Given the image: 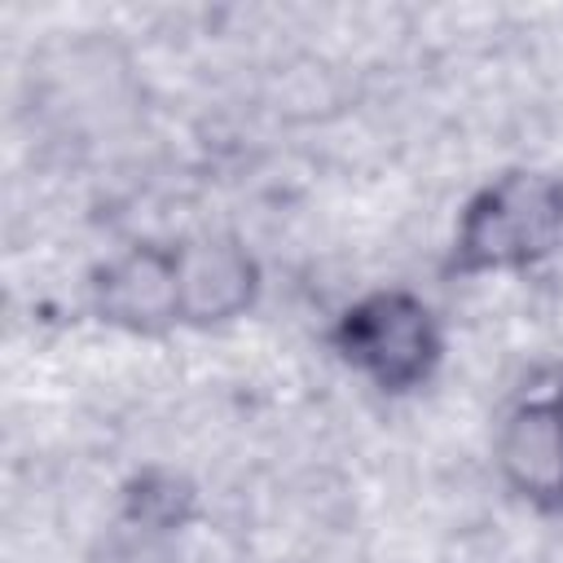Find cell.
<instances>
[{"mask_svg":"<svg viewBox=\"0 0 563 563\" xmlns=\"http://www.w3.org/2000/svg\"><path fill=\"white\" fill-rule=\"evenodd\" d=\"M563 238V180L541 172H506L484 185L453 238L457 273H497L523 268L550 255Z\"/></svg>","mask_w":563,"mask_h":563,"instance_id":"obj_1","label":"cell"},{"mask_svg":"<svg viewBox=\"0 0 563 563\" xmlns=\"http://www.w3.org/2000/svg\"><path fill=\"white\" fill-rule=\"evenodd\" d=\"M339 356L383 391L418 387L440 361V330L422 299L405 290H374L334 325Z\"/></svg>","mask_w":563,"mask_h":563,"instance_id":"obj_2","label":"cell"},{"mask_svg":"<svg viewBox=\"0 0 563 563\" xmlns=\"http://www.w3.org/2000/svg\"><path fill=\"white\" fill-rule=\"evenodd\" d=\"M92 308L101 321L154 334L180 321L176 246H132L92 273Z\"/></svg>","mask_w":563,"mask_h":563,"instance_id":"obj_3","label":"cell"},{"mask_svg":"<svg viewBox=\"0 0 563 563\" xmlns=\"http://www.w3.org/2000/svg\"><path fill=\"white\" fill-rule=\"evenodd\" d=\"M180 268V321L211 325L251 308L260 290V268L233 238H202L176 246Z\"/></svg>","mask_w":563,"mask_h":563,"instance_id":"obj_4","label":"cell"},{"mask_svg":"<svg viewBox=\"0 0 563 563\" xmlns=\"http://www.w3.org/2000/svg\"><path fill=\"white\" fill-rule=\"evenodd\" d=\"M497 466L510 488L541 506H563V418L554 400L519 405L497 435Z\"/></svg>","mask_w":563,"mask_h":563,"instance_id":"obj_5","label":"cell"},{"mask_svg":"<svg viewBox=\"0 0 563 563\" xmlns=\"http://www.w3.org/2000/svg\"><path fill=\"white\" fill-rule=\"evenodd\" d=\"M132 501L145 523H180L189 506V488L172 475H150L141 479V493H132Z\"/></svg>","mask_w":563,"mask_h":563,"instance_id":"obj_6","label":"cell"},{"mask_svg":"<svg viewBox=\"0 0 563 563\" xmlns=\"http://www.w3.org/2000/svg\"><path fill=\"white\" fill-rule=\"evenodd\" d=\"M554 409H559V418H563V387H559V396H554Z\"/></svg>","mask_w":563,"mask_h":563,"instance_id":"obj_7","label":"cell"}]
</instances>
